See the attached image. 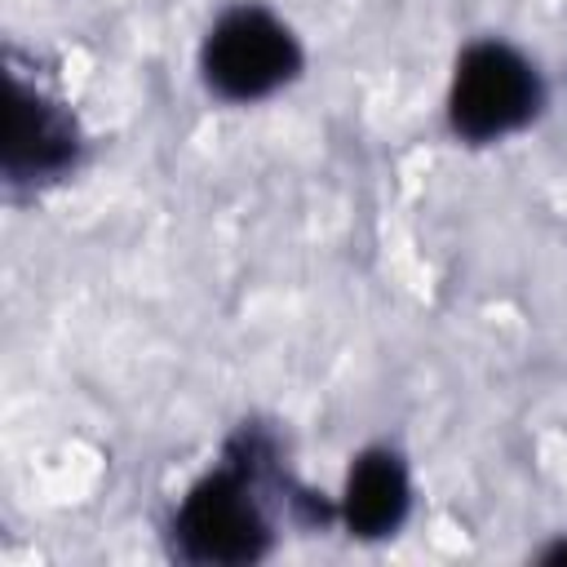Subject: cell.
Instances as JSON below:
<instances>
[{
	"mask_svg": "<svg viewBox=\"0 0 567 567\" xmlns=\"http://www.w3.org/2000/svg\"><path fill=\"white\" fill-rule=\"evenodd\" d=\"M540 97L545 89L536 66L501 40H483V44H470L456 62L447 120L465 142H496L523 128L540 111Z\"/></svg>",
	"mask_w": 567,
	"mask_h": 567,
	"instance_id": "cell-1",
	"label": "cell"
},
{
	"mask_svg": "<svg viewBox=\"0 0 567 567\" xmlns=\"http://www.w3.org/2000/svg\"><path fill=\"white\" fill-rule=\"evenodd\" d=\"M199 66L208 89L221 93L226 102H257L297 75L301 49L297 35L270 9L239 4L213 22Z\"/></svg>",
	"mask_w": 567,
	"mask_h": 567,
	"instance_id": "cell-2",
	"label": "cell"
},
{
	"mask_svg": "<svg viewBox=\"0 0 567 567\" xmlns=\"http://www.w3.org/2000/svg\"><path fill=\"white\" fill-rule=\"evenodd\" d=\"M173 536L190 563H252L270 545L261 501L244 470L199 478L173 518Z\"/></svg>",
	"mask_w": 567,
	"mask_h": 567,
	"instance_id": "cell-3",
	"label": "cell"
},
{
	"mask_svg": "<svg viewBox=\"0 0 567 567\" xmlns=\"http://www.w3.org/2000/svg\"><path fill=\"white\" fill-rule=\"evenodd\" d=\"M75 164L71 120L18 75L9 80V128H4V177L9 182H49Z\"/></svg>",
	"mask_w": 567,
	"mask_h": 567,
	"instance_id": "cell-4",
	"label": "cell"
},
{
	"mask_svg": "<svg viewBox=\"0 0 567 567\" xmlns=\"http://www.w3.org/2000/svg\"><path fill=\"white\" fill-rule=\"evenodd\" d=\"M412 505V483L408 470L399 461V452L390 447H368L346 478V496H341V514L346 527L354 536H390L399 532V523L408 518Z\"/></svg>",
	"mask_w": 567,
	"mask_h": 567,
	"instance_id": "cell-5",
	"label": "cell"
},
{
	"mask_svg": "<svg viewBox=\"0 0 567 567\" xmlns=\"http://www.w3.org/2000/svg\"><path fill=\"white\" fill-rule=\"evenodd\" d=\"M549 558H554V563H567V540H563V545H554V549H549Z\"/></svg>",
	"mask_w": 567,
	"mask_h": 567,
	"instance_id": "cell-6",
	"label": "cell"
}]
</instances>
